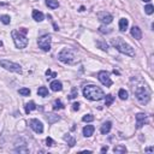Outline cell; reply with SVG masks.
Masks as SVG:
<instances>
[{"label": "cell", "instance_id": "6da1fadb", "mask_svg": "<svg viewBox=\"0 0 154 154\" xmlns=\"http://www.w3.org/2000/svg\"><path fill=\"white\" fill-rule=\"evenodd\" d=\"M83 95H84L85 99L92 100V101H99V100L104 99L105 93L102 92L101 88H99L98 85L89 84V85L84 87V89H83Z\"/></svg>", "mask_w": 154, "mask_h": 154}, {"label": "cell", "instance_id": "7a4b0ae2", "mask_svg": "<svg viewBox=\"0 0 154 154\" xmlns=\"http://www.w3.org/2000/svg\"><path fill=\"white\" fill-rule=\"evenodd\" d=\"M111 45H112L115 48H117L120 53H123V54L129 56V57H135V51H134V48L131 47L130 45L126 43L122 37L112 39V40H111Z\"/></svg>", "mask_w": 154, "mask_h": 154}, {"label": "cell", "instance_id": "3957f363", "mask_svg": "<svg viewBox=\"0 0 154 154\" xmlns=\"http://www.w3.org/2000/svg\"><path fill=\"white\" fill-rule=\"evenodd\" d=\"M25 34H26V29H24V28H22L21 31L12 30V33H11L13 42H15V46L19 50L25 48L26 45H28V39H26Z\"/></svg>", "mask_w": 154, "mask_h": 154}, {"label": "cell", "instance_id": "277c9868", "mask_svg": "<svg viewBox=\"0 0 154 154\" xmlns=\"http://www.w3.org/2000/svg\"><path fill=\"white\" fill-rule=\"evenodd\" d=\"M135 95L140 101V104H142V105H147L151 100V92L148 90L147 87H142V85L137 87L135 90Z\"/></svg>", "mask_w": 154, "mask_h": 154}, {"label": "cell", "instance_id": "5b68a950", "mask_svg": "<svg viewBox=\"0 0 154 154\" xmlns=\"http://www.w3.org/2000/svg\"><path fill=\"white\" fill-rule=\"evenodd\" d=\"M58 59L64 64H72L75 63V53L73 51H71L70 48H64L60 51V53L58 54Z\"/></svg>", "mask_w": 154, "mask_h": 154}, {"label": "cell", "instance_id": "8992f818", "mask_svg": "<svg viewBox=\"0 0 154 154\" xmlns=\"http://www.w3.org/2000/svg\"><path fill=\"white\" fill-rule=\"evenodd\" d=\"M0 65L3 66L5 70L11 71V72H16V73H22V68L19 64L9 62V60H0Z\"/></svg>", "mask_w": 154, "mask_h": 154}, {"label": "cell", "instance_id": "52a82bcc", "mask_svg": "<svg viewBox=\"0 0 154 154\" xmlns=\"http://www.w3.org/2000/svg\"><path fill=\"white\" fill-rule=\"evenodd\" d=\"M51 42H52V36L48 35V34L42 35L41 37L37 40L39 47L41 48L42 51H45V52H48L51 50Z\"/></svg>", "mask_w": 154, "mask_h": 154}, {"label": "cell", "instance_id": "ba28073f", "mask_svg": "<svg viewBox=\"0 0 154 154\" xmlns=\"http://www.w3.org/2000/svg\"><path fill=\"white\" fill-rule=\"evenodd\" d=\"M98 78L104 85H106V87H111L112 85V79L110 78V73L107 71H100L98 73Z\"/></svg>", "mask_w": 154, "mask_h": 154}, {"label": "cell", "instance_id": "9c48e42d", "mask_svg": "<svg viewBox=\"0 0 154 154\" xmlns=\"http://www.w3.org/2000/svg\"><path fill=\"white\" fill-rule=\"evenodd\" d=\"M29 125L36 134H42L43 132V124L40 122L39 119H30Z\"/></svg>", "mask_w": 154, "mask_h": 154}, {"label": "cell", "instance_id": "30bf717a", "mask_svg": "<svg viewBox=\"0 0 154 154\" xmlns=\"http://www.w3.org/2000/svg\"><path fill=\"white\" fill-rule=\"evenodd\" d=\"M98 18H99V21H101L104 24H110L112 22V15L109 12H106V11H101V12H98Z\"/></svg>", "mask_w": 154, "mask_h": 154}, {"label": "cell", "instance_id": "8fae6325", "mask_svg": "<svg viewBox=\"0 0 154 154\" xmlns=\"http://www.w3.org/2000/svg\"><path fill=\"white\" fill-rule=\"evenodd\" d=\"M146 123H147V116L145 113H137L136 115V128L141 129Z\"/></svg>", "mask_w": 154, "mask_h": 154}, {"label": "cell", "instance_id": "7c38bea8", "mask_svg": "<svg viewBox=\"0 0 154 154\" xmlns=\"http://www.w3.org/2000/svg\"><path fill=\"white\" fill-rule=\"evenodd\" d=\"M130 33H131V36L134 39H136V40H141L142 39V31H141V29H140L137 25H134L131 28Z\"/></svg>", "mask_w": 154, "mask_h": 154}, {"label": "cell", "instance_id": "4fadbf2b", "mask_svg": "<svg viewBox=\"0 0 154 154\" xmlns=\"http://www.w3.org/2000/svg\"><path fill=\"white\" fill-rule=\"evenodd\" d=\"M50 87H51V89L53 92H60V90L63 89V84H62V82H60V81H58V79L51 82V85Z\"/></svg>", "mask_w": 154, "mask_h": 154}, {"label": "cell", "instance_id": "5bb4252c", "mask_svg": "<svg viewBox=\"0 0 154 154\" xmlns=\"http://www.w3.org/2000/svg\"><path fill=\"white\" fill-rule=\"evenodd\" d=\"M94 130H95V128L93 125H85L83 128V135L85 137H90L93 134H94Z\"/></svg>", "mask_w": 154, "mask_h": 154}, {"label": "cell", "instance_id": "9a60e30c", "mask_svg": "<svg viewBox=\"0 0 154 154\" xmlns=\"http://www.w3.org/2000/svg\"><path fill=\"white\" fill-rule=\"evenodd\" d=\"M111 128H112V123L111 122H105L101 128H100V131H101V134H104V135H106V134H109L111 131Z\"/></svg>", "mask_w": 154, "mask_h": 154}, {"label": "cell", "instance_id": "2e32d148", "mask_svg": "<svg viewBox=\"0 0 154 154\" xmlns=\"http://www.w3.org/2000/svg\"><path fill=\"white\" fill-rule=\"evenodd\" d=\"M33 18H34L36 22H42V21H43V18H45V15H43V13H42L41 11L34 10V11H33Z\"/></svg>", "mask_w": 154, "mask_h": 154}, {"label": "cell", "instance_id": "e0dca14e", "mask_svg": "<svg viewBox=\"0 0 154 154\" xmlns=\"http://www.w3.org/2000/svg\"><path fill=\"white\" fill-rule=\"evenodd\" d=\"M46 119H47V122L50 124H54V123H57L58 120L60 119V117L57 116V115H54V113H48V115L46 116Z\"/></svg>", "mask_w": 154, "mask_h": 154}, {"label": "cell", "instance_id": "ac0fdd59", "mask_svg": "<svg viewBox=\"0 0 154 154\" xmlns=\"http://www.w3.org/2000/svg\"><path fill=\"white\" fill-rule=\"evenodd\" d=\"M128 25H129V21L126 18L119 19V30L120 31H125L126 29H128Z\"/></svg>", "mask_w": 154, "mask_h": 154}, {"label": "cell", "instance_id": "d6986e66", "mask_svg": "<svg viewBox=\"0 0 154 154\" xmlns=\"http://www.w3.org/2000/svg\"><path fill=\"white\" fill-rule=\"evenodd\" d=\"M34 110H36V105H35L34 101H30V102H28L25 105V113L26 115H29V113L31 111H34Z\"/></svg>", "mask_w": 154, "mask_h": 154}, {"label": "cell", "instance_id": "ffe728a7", "mask_svg": "<svg viewBox=\"0 0 154 154\" xmlns=\"http://www.w3.org/2000/svg\"><path fill=\"white\" fill-rule=\"evenodd\" d=\"M46 5H47L48 7L52 9V10L59 7V3L57 1V0H46Z\"/></svg>", "mask_w": 154, "mask_h": 154}, {"label": "cell", "instance_id": "44dd1931", "mask_svg": "<svg viewBox=\"0 0 154 154\" xmlns=\"http://www.w3.org/2000/svg\"><path fill=\"white\" fill-rule=\"evenodd\" d=\"M64 140L66 142H68V145L70 146V147H73L76 145V140H75V137H72L71 135H65L64 136Z\"/></svg>", "mask_w": 154, "mask_h": 154}, {"label": "cell", "instance_id": "7402d4cb", "mask_svg": "<svg viewBox=\"0 0 154 154\" xmlns=\"http://www.w3.org/2000/svg\"><path fill=\"white\" fill-rule=\"evenodd\" d=\"M37 94L40 96H47L48 95V89L46 88V87H40L37 89Z\"/></svg>", "mask_w": 154, "mask_h": 154}, {"label": "cell", "instance_id": "603a6c76", "mask_svg": "<svg viewBox=\"0 0 154 154\" xmlns=\"http://www.w3.org/2000/svg\"><path fill=\"white\" fill-rule=\"evenodd\" d=\"M62 109H64L63 102L60 101V100H56V101L53 102V110L57 111V110H62Z\"/></svg>", "mask_w": 154, "mask_h": 154}, {"label": "cell", "instance_id": "cb8c5ba5", "mask_svg": "<svg viewBox=\"0 0 154 154\" xmlns=\"http://www.w3.org/2000/svg\"><path fill=\"white\" fill-rule=\"evenodd\" d=\"M104 98H105V104H106V106H111V105H112V102L115 101V98H113L111 94L105 95Z\"/></svg>", "mask_w": 154, "mask_h": 154}, {"label": "cell", "instance_id": "d4e9b609", "mask_svg": "<svg viewBox=\"0 0 154 154\" xmlns=\"http://www.w3.org/2000/svg\"><path fill=\"white\" fill-rule=\"evenodd\" d=\"M113 152L115 153H126V147L125 146H116L113 148Z\"/></svg>", "mask_w": 154, "mask_h": 154}, {"label": "cell", "instance_id": "484cf974", "mask_svg": "<svg viewBox=\"0 0 154 154\" xmlns=\"http://www.w3.org/2000/svg\"><path fill=\"white\" fill-rule=\"evenodd\" d=\"M96 46L99 48H101L102 51H107V48H109V46H107V43L105 41H102V40H100V41L96 42Z\"/></svg>", "mask_w": 154, "mask_h": 154}, {"label": "cell", "instance_id": "4316f807", "mask_svg": "<svg viewBox=\"0 0 154 154\" xmlns=\"http://www.w3.org/2000/svg\"><path fill=\"white\" fill-rule=\"evenodd\" d=\"M118 96L122 100H126L128 99V92H126L125 89H120L119 93H118Z\"/></svg>", "mask_w": 154, "mask_h": 154}, {"label": "cell", "instance_id": "83f0119b", "mask_svg": "<svg viewBox=\"0 0 154 154\" xmlns=\"http://www.w3.org/2000/svg\"><path fill=\"white\" fill-rule=\"evenodd\" d=\"M18 93L21 95H23V96H29L30 95V89L29 88H21L18 90Z\"/></svg>", "mask_w": 154, "mask_h": 154}, {"label": "cell", "instance_id": "f1b7e54d", "mask_svg": "<svg viewBox=\"0 0 154 154\" xmlns=\"http://www.w3.org/2000/svg\"><path fill=\"white\" fill-rule=\"evenodd\" d=\"M145 12L147 13V15H152V13L154 12V6L152 5V4H148L145 7Z\"/></svg>", "mask_w": 154, "mask_h": 154}, {"label": "cell", "instance_id": "f546056e", "mask_svg": "<svg viewBox=\"0 0 154 154\" xmlns=\"http://www.w3.org/2000/svg\"><path fill=\"white\" fill-rule=\"evenodd\" d=\"M1 22L4 23V24H10V22H11V18H10V16H7V15H4V16H1Z\"/></svg>", "mask_w": 154, "mask_h": 154}, {"label": "cell", "instance_id": "4dcf8cb0", "mask_svg": "<svg viewBox=\"0 0 154 154\" xmlns=\"http://www.w3.org/2000/svg\"><path fill=\"white\" fill-rule=\"evenodd\" d=\"M77 94H78V92H77V88H73L71 89V94L69 95V99H75V98H77Z\"/></svg>", "mask_w": 154, "mask_h": 154}, {"label": "cell", "instance_id": "1f68e13d", "mask_svg": "<svg viewBox=\"0 0 154 154\" xmlns=\"http://www.w3.org/2000/svg\"><path fill=\"white\" fill-rule=\"evenodd\" d=\"M82 120L83 122H93V120H94V116L93 115H87V116H84L82 118Z\"/></svg>", "mask_w": 154, "mask_h": 154}, {"label": "cell", "instance_id": "d6a6232c", "mask_svg": "<svg viewBox=\"0 0 154 154\" xmlns=\"http://www.w3.org/2000/svg\"><path fill=\"white\" fill-rule=\"evenodd\" d=\"M16 152H19V153H28L29 149L25 147V145H23V147H19V148H16Z\"/></svg>", "mask_w": 154, "mask_h": 154}, {"label": "cell", "instance_id": "836d02e7", "mask_svg": "<svg viewBox=\"0 0 154 154\" xmlns=\"http://www.w3.org/2000/svg\"><path fill=\"white\" fill-rule=\"evenodd\" d=\"M99 30L101 31V33H106V34H110V33L112 31L111 29H107V28H105L104 25H101V26H100V28H99Z\"/></svg>", "mask_w": 154, "mask_h": 154}, {"label": "cell", "instance_id": "e575fe53", "mask_svg": "<svg viewBox=\"0 0 154 154\" xmlns=\"http://www.w3.org/2000/svg\"><path fill=\"white\" fill-rule=\"evenodd\" d=\"M46 76H51V77H57V72H52L51 69L46 71Z\"/></svg>", "mask_w": 154, "mask_h": 154}, {"label": "cell", "instance_id": "d590c367", "mask_svg": "<svg viewBox=\"0 0 154 154\" xmlns=\"http://www.w3.org/2000/svg\"><path fill=\"white\" fill-rule=\"evenodd\" d=\"M53 143H54V142H53V140H52L51 137H47V138H46V146H47V147H52Z\"/></svg>", "mask_w": 154, "mask_h": 154}, {"label": "cell", "instance_id": "8d00e7d4", "mask_svg": "<svg viewBox=\"0 0 154 154\" xmlns=\"http://www.w3.org/2000/svg\"><path fill=\"white\" fill-rule=\"evenodd\" d=\"M72 110H73V111H78V110H79V104H78V102H75V104H73V105H72Z\"/></svg>", "mask_w": 154, "mask_h": 154}, {"label": "cell", "instance_id": "74e56055", "mask_svg": "<svg viewBox=\"0 0 154 154\" xmlns=\"http://www.w3.org/2000/svg\"><path fill=\"white\" fill-rule=\"evenodd\" d=\"M107 151H109V147H102V148H101V153H105V152H107Z\"/></svg>", "mask_w": 154, "mask_h": 154}, {"label": "cell", "instance_id": "f35d334b", "mask_svg": "<svg viewBox=\"0 0 154 154\" xmlns=\"http://www.w3.org/2000/svg\"><path fill=\"white\" fill-rule=\"evenodd\" d=\"M146 152H153V148H152V147H149V148L146 149Z\"/></svg>", "mask_w": 154, "mask_h": 154}, {"label": "cell", "instance_id": "ab89813d", "mask_svg": "<svg viewBox=\"0 0 154 154\" xmlns=\"http://www.w3.org/2000/svg\"><path fill=\"white\" fill-rule=\"evenodd\" d=\"M53 26H54V30H58V26H57L56 23H53Z\"/></svg>", "mask_w": 154, "mask_h": 154}, {"label": "cell", "instance_id": "60d3db41", "mask_svg": "<svg viewBox=\"0 0 154 154\" xmlns=\"http://www.w3.org/2000/svg\"><path fill=\"white\" fill-rule=\"evenodd\" d=\"M142 1H145V3H149L151 0H142Z\"/></svg>", "mask_w": 154, "mask_h": 154}, {"label": "cell", "instance_id": "b9f144b4", "mask_svg": "<svg viewBox=\"0 0 154 154\" xmlns=\"http://www.w3.org/2000/svg\"><path fill=\"white\" fill-rule=\"evenodd\" d=\"M1 46H3V42H1V41H0V47H1Z\"/></svg>", "mask_w": 154, "mask_h": 154}]
</instances>
